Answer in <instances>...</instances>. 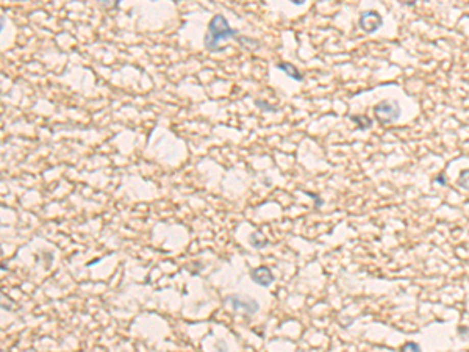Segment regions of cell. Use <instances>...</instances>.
Segmentation results:
<instances>
[{"instance_id": "obj_5", "label": "cell", "mask_w": 469, "mask_h": 352, "mask_svg": "<svg viewBox=\"0 0 469 352\" xmlns=\"http://www.w3.org/2000/svg\"><path fill=\"white\" fill-rule=\"evenodd\" d=\"M251 279L254 284L263 287V288H267L269 285L274 284V275H273V271L266 266H260V268H255L251 271Z\"/></svg>"}, {"instance_id": "obj_2", "label": "cell", "mask_w": 469, "mask_h": 352, "mask_svg": "<svg viewBox=\"0 0 469 352\" xmlns=\"http://www.w3.org/2000/svg\"><path fill=\"white\" fill-rule=\"evenodd\" d=\"M401 105L398 100H382L374 107V114L376 119L382 124V125H388L396 122L401 118Z\"/></svg>"}, {"instance_id": "obj_3", "label": "cell", "mask_w": 469, "mask_h": 352, "mask_svg": "<svg viewBox=\"0 0 469 352\" xmlns=\"http://www.w3.org/2000/svg\"><path fill=\"white\" fill-rule=\"evenodd\" d=\"M227 300L230 302V306H232V309H233L235 312H238V310H244V312L248 313L249 316L255 315V313L260 310L258 302H257L255 299L249 297V296L232 294V296H229V297H227Z\"/></svg>"}, {"instance_id": "obj_13", "label": "cell", "mask_w": 469, "mask_h": 352, "mask_svg": "<svg viewBox=\"0 0 469 352\" xmlns=\"http://www.w3.org/2000/svg\"><path fill=\"white\" fill-rule=\"evenodd\" d=\"M291 4H294V5H298V7H301V5H304L307 0H289Z\"/></svg>"}, {"instance_id": "obj_10", "label": "cell", "mask_w": 469, "mask_h": 352, "mask_svg": "<svg viewBox=\"0 0 469 352\" xmlns=\"http://www.w3.org/2000/svg\"><path fill=\"white\" fill-rule=\"evenodd\" d=\"M255 107L264 110V111H277V110H279V107H273V105H269V104L263 102V100H255Z\"/></svg>"}, {"instance_id": "obj_8", "label": "cell", "mask_w": 469, "mask_h": 352, "mask_svg": "<svg viewBox=\"0 0 469 352\" xmlns=\"http://www.w3.org/2000/svg\"><path fill=\"white\" fill-rule=\"evenodd\" d=\"M457 183H458L460 188L469 190V169H463V171L460 172Z\"/></svg>"}, {"instance_id": "obj_1", "label": "cell", "mask_w": 469, "mask_h": 352, "mask_svg": "<svg viewBox=\"0 0 469 352\" xmlns=\"http://www.w3.org/2000/svg\"><path fill=\"white\" fill-rule=\"evenodd\" d=\"M227 39L239 41L238 30L230 27V24L226 19V16H222V14L213 16L211 20L208 22V32L205 35V39H204L205 49L208 50V52H217V50H220L219 42L227 41Z\"/></svg>"}, {"instance_id": "obj_15", "label": "cell", "mask_w": 469, "mask_h": 352, "mask_svg": "<svg viewBox=\"0 0 469 352\" xmlns=\"http://www.w3.org/2000/svg\"><path fill=\"white\" fill-rule=\"evenodd\" d=\"M5 29V16L2 14V25H0V30H4Z\"/></svg>"}, {"instance_id": "obj_7", "label": "cell", "mask_w": 469, "mask_h": 352, "mask_svg": "<svg viewBox=\"0 0 469 352\" xmlns=\"http://www.w3.org/2000/svg\"><path fill=\"white\" fill-rule=\"evenodd\" d=\"M351 121H354L360 130H367L373 127V119H369L366 114H361V116H349Z\"/></svg>"}, {"instance_id": "obj_14", "label": "cell", "mask_w": 469, "mask_h": 352, "mask_svg": "<svg viewBox=\"0 0 469 352\" xmlns=\"http://www.w3.org/2000/svg\"><path fill=\"white\" fill-rule=\"evenodd\" d=\"M458 332H460L461 335H464V334H466V335H467V338H469V331H467L466 327H460V329H458Z\"/></svg>"}, {"instance_id": "obj_4", "label": "cell", "mask_w": 469, "mask_h": 352, "mask_svg": "<svg viewBox=\"0 0 469 352\" xmlns=\"http://www.w3.org/2000/svg\"><path fill=\"white\" fill-rule=\"evenodd\" d=\"M358 25H360V29L364 32V33H376L382 25H383V19H382V16L377 13V11H364V13H361V16H360V19H358Z\"/></svg>"}, {"instance_id": "obj_6", "label": "cell", "mask_w": 469, "mask_h": 352, "mask_svg": "<svg viewBox=\"0 0 469 352\" xmlns=\"http://www.w3.org/2000/svg\"><path fill=\"white\" fill-rule=\"evenodd\" d=\"M277 69L282 71L285 75H288L289 79H292V80H295V82H302V80H304V75L299 72L298 67H295L294 64H291V63H279V64H277Z\"/></svg>"}, {"instance_id": "obj_12", "label": "cell", "mask_w": 469, "mask_h": 352, "mask_svg": "<svg viewBox=\"0 0 469 352\" xmlns=\"http://www.w3.org/2000/svg\"><path fill=\"white\" fill-rule=\"evenodd\" d=\"M435 183H439V185H446L448 182H446V177H444V174H439L438 177H435V180H433Z\"/></svg>"}, {"instance_id": "obj_11", "label": "cell", "mask_w": 469, "mask_h": 352, "mask_svg": "<svg viewBox=\"0 0 469 352\" xmlns=\"http://www.w3.org/2000/svg\"><path fill=\"white\" fill-rule=\"evenodd\" d=\"M402 350H421V346L417 343H413V341H408L402 346Z\"/></svg>"}, {"instance_id": "obj_9", "label": "cell", "mask_w": 469, "mask_h": 352, "mask_svg": "<svg viewBox=\"0 0 469 352\" xmlns=\"http://www.w3.org/2000/svg\"><path fill=\"white\" fill-rule=\"evenodd\" d=\"M97 2L101 4L104 8H107V10H114V8L119 7L120 0H97Z\"/></svg>"}]
</instances>
